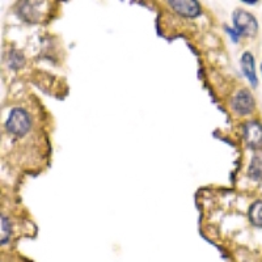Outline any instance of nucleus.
Masks as SVG:
<instances>
[{"mask_svg": "<svg viewBox=\"0 0 262 262\" xmlns=\"http://www.w3.org/2000/svg\"><path fill=\"white\" fill-rule=\"evenodd\" d=\"M240 66H241V71L246 79H248L249 84L252 85L253 88H257L258 85V78H257V72H255L254 58L249 51H245L241 55L240 59Z\"/></svg>", "mask_w": 262, "mask_h": 262, "instance_id": "nucleus-6", "label": "nucleus"}, {"mask_svg": "<svg viewBox=\"0 0 262 262\" xmlns=\"http://www.w3.org/2000/svg\"><path fill=\"white\" fill-rule=\"evenodd\" d=\"M232 21L233 29L237 30L240 36L253 38L258 32V21L252 13L246 12V11L236 10L233 12Z\"/></svg>", "mask_w": 262, "mask_h": 262, "instance_id": "nucleus-2", "label": "nucleus"}, {"mask_svg": "<svg viewBox=\"0 0 262 262\" xmlns=\"http://www.w3.org/2000/svg\"><path fill=\"white\" fill-rule=\"evenodd\" d=\"M231 109L235 114L240 117H245V115L252 114L255 108V101L250 91L248 89H240L236 92L231 100Z\"/></svg>", "mask_w": 262, "mask_h": 262, "instance_id": "nucleus-3", "label": "nucleus"}, {"mask_svg": "<svg viewBox=\"0 0 262 262\" xmlns=\"http://www.w3.org/2000/svg\"><path fill=\"white\" fill-rule=\"evenodd\" d=\"M32 127V118L24 108H13L6 121V130L8 134L16 138L26 135Z\"/></svg>", "mask_w": 262, "mask_h": 262, "instance_id": "nucleus-1", "label": "nucleus"}, {"mask_svg": "<svg viewBox=\"0 0 262 262\" xmlns=\"http://www.w3.org/2000/svg\"><path fill=\"white\" fill-rule=\"evenodd\" d=\"M0 220H2V233H0L2 241L0 242H2V245H6L11 237V223L8 218H6V215L0 216Z\"/></svg>", "mask_w": 262, "mask_h": 262, "instance_id": "nucleus-9", "label": "nucleus"}, {"mask_svg": "<svg viewBox=\"0 0 262 262\" xmlns=\"http://www.w3.org/2000/svg\"><path fill=\"white\" fill-rule=\"evenodd\" d=\"M261 74H262V62H261Z\"/></svg>", "mask_w": 262, "mask_h": 262, "instance_id": "nucleus-12", "label": "nucleus"}, {"mask_svg": "<svg viewBox=\"0 0 262 262\" xmlns=\"http://www.w3.org/2000/svg\"><path fill=\"white\" fill-rule=\"evenodd\" d=\"M248 176L255 182H262V152L258 151L253 155L252 160L249 163Z\"/></svg>", "mask_w": 262, "mask_h": 262, "instance_id": "nucleus-7", "label": "nucleus"}, {"mask_svg": "<svg viewBox=\"0 0 262 262\" xmlns=\"http://www.w3.org/2000/svg\"><path fill=\"white\" fill-rule=\"evenodd\" d=\"M242 3L248 4V6H254V4H257V0H253V2H250V0H242Z\"/></svg>", "mask_w": 262, "mask_h": 262, "instance_id": "nucleus-11", "label": "nucleus"}, {"mask_svg": "<svg viewBox=\"0 0 262 262\" xmlns=\"http://www.w3.org/2000/svg\"><path fill=\"white\" fill-rule=\"evenodd\" d=\"M248 218L254 227L262 228V201H255L248 210Z\"/></svg>", "mask_w": 262, "mask_h": 262, "instance_id": "nucleus-8", "label": "nucleus"}, {"mask_svg": "<svg viewBox=\"0 0 262 262\" xmlns=\"http://www.w3.org/2000/svg\"><path fill=\"white\" fill-rule=\"evenodd\" d=\"M242 137L250 150L259 151L262 148V124L255 119L248 121L242 126Z\"/></svg>", "mask_w": 262, "mask_h": 262, "instance_id": "nucleus-4", "label": "nucleus"}, {"mask_svg": "<svg viewBox=\"0 0 262 262\" xmlns=\"http://www.w3.org/2000/svg\"><path fill=\"white\" fill-rule=\"evenodd\" d=\"M168 4L177 15L186 17V19H194L202 13L201 4L198 2H194V0H173V2L170 0V2H168Z\"/></svg>", "mask_w": 262, "mask_h": 262, "instance_id": "nucleus-5", "label": "nucleus"}, {"mask_svg": "<svg viewBox=\"0 0 262 262\" xmlns=\"http://www.w3.org/2000/svg\"><path fill=\"white\" fill-rule=\"evenodd\" d=\"M226 32L228 33L229 37H231V39H232L233 42H239V39H240V34L237 33V30L232 29V28H228V26H226Z\"/></svg>", "mask_w": 262, "mask_h": 262, "instance_id": "nucleus-10", "label": "nucleus"}]
</instances>
